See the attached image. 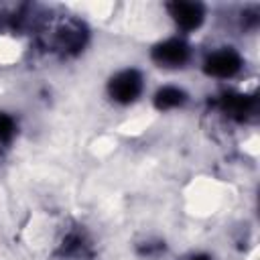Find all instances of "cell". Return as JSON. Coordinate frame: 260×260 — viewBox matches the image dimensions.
<instances>
[{
    "label": "cell",
    "instance_id": "1",
    "mask_svg": "<svg viewBox=\"0 0 260 260\" xmlns=\"http://www.w3.org/2000/svg\"><path fill=\"white\" fill-rule=\"evenodd\" d=\"M193 57L195 51L191 43L181 35H169L156 41L148 51V59L162 71H183L193 63Z\"/></svg>",
    "mask_w": 260,
    "mask_h": 260
},
{
    "label": "cell",
    "instance_id": "2",
    "mask_svg": "<svg viewBox=\"0 0 260 260\" xmlns=\"http://www.w3.org/2000/svg\"><path fill=\"white\" fill-rule=\"evenodd\" d=\"M201 71L215 81H232L244 69V55L232 45H217L209 49L201 59Z\"/></svg>",
    "mask_w": 260,
    "mask_h": 260
},
{
    "label": "cell",
    "instance_id": "3",
    "mask_svg": "<svg viewBox=\"0 0 260 260\" xmlns=\"http://www.w3.org/2000/svg\"><path fill=\"white\" fill-rule=\"evenodd\" d=\"M144 89H146L144 73L136 67L118 69L106 81V93H108L110 102L116 106H122V108L136 104L144 95Z\"/></svg>",
    "mask_w": 260,
    "mask_h": 260
},
{
    "label": "cell",
    "instance_id": "4",
    "mask_svg": "<svg viewBox=\"0 0 260 260\" xmlns=\"http://www.w3.org/2000/svg\"><path fill=\"white\" fill-rule=\"evenodd\" d=\"M167 18L175 26V35L189 37L199 30L207 20V10L199 2H171L165 6Z\"/></svg>",
    "mask_w": 260,
    "mask_h": 260
},
{
    "label": "cell",
    "instance_id": "5",
    "mask_svg": "<svg viewBox=\"0 0 260 260\" xmlns=\"http://www.w3.org/2000/svg\"><path fill=\"white\" fill-rule=\"evenodd\" d=\"M189 91L179 85V83H162L160 87H156V91L152 93V108L156 112H175V110H183L189 104Z\"/></svg>",
    "mask_w": 260,
    "mask_h": 260
},
{
    "label": "cell",
    "instance_id": "6",
    "mask_svg": "<svg viewBox=\"0 0 260 260\" xmlns=\"http://www.w3.org/2000/svg\"><path fill=\"white\" fill-rule=\"evenodd\" d=\"M183 260H213V256H209V254H205V252H193V254H189V256L183 258Z\"/></svg>",
    "mask_w": 260,
    "mask_h": 260
}]
</instances>
